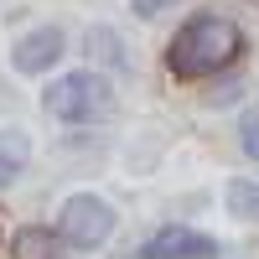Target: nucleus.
Here are the masks:
<instances>
[{
	"instance_id": "obj_1",
	"label": "nucleus",
	"mask_w": 259,
	"mask_h": 259,
	"mask_svg": "<svg viewBox=\"0 0 259 259\" xmlns=\"http://www.w3.org/2000/svg\"><path fill=\"white\" fill-rule=\"evenodd\" d=\"M233 57H239V26L228 16H192L171 36V52H166L177 78H207V73L228 68Z\"/></svg>"
},
{
	"instance_id": "obj_2",
	"label": "nucleus",
	"mask_w": 259,
	"mask_h": 259,
	"mask_svg": "<svg viewBox=\"0 0 259 259\" xmlns=\"http://www.w3.org/2000/svg\"><path fill=\"white\" fill-rule=\"evenodd\" d=\"M114 233V207L104 202V197H94V192H78V197H68L62 202V212H57V239L62 244H73V249H94V244H104Z\"/></svg>"
},
{
	"instance_id": "obj_3",
	"label": "nucleus",
	"mask_w": 259,
	"mask_h": 259,
	"mask_svg": "<svg viewBox=\"0 0 259 259\" xmlns=\"http://www.w3.org/2000/svg\"><path fill=\"white\" fill-rule=\"evenodd\" d=\"M104 109H109V83L99 73H68L47 89V114L68 119V124H83V119H94Z\"/></svg>"
},
{
	"instance_id": "obj_4",
	"label": "nucleus",
	"mask_w": 259,
	"mask_h": 259,
	"mask_svg": "<svg viewBox=\"0 0 259 259\" xmlns=\"http://www.w3.org/2000/svg\"><path fill=\"white\" fill-rule=\"evenodd\" d=\"M57 57H62V31H57V26H36V31H26V36L16 41V52H11L16 73H41V68H52Z\"/></svg>"
},
{
	"instance_id": "obj_5",
	"label": "nucleus",
	"mask_w": 259,
	"mask_h": 259,
	"mask_svg": "<svg viewBox=\"0 0 259 259\" xmlns=\"http://www.w3.org/2000/svg\"><path fill=\"white\" fill-rule=\"evenodd\" d=\"M218 254V244L202 239V233H192V228H166L156 244H150L145 259H212Z\"/></svg>"
},
{
	"instance_id": "obj_6",
	"label": "nucleus",
	"mask_w": 259,
	"mask_h": 259,
	"mask_svg": "<svg viewBox=\"0 0 259 259\" xmlns=\"http://www.w3.org/2000/svg\"><path fill=\"white\" fill-rule=\"evenodd\" d=\"M26 156H31L26 135H21V130H0V182H11L16 171L26 166Z\"/></svg>"
},
{
	"instance_id": "obj_7",
	"label": "nucleus",
	"mask_w": 259,
	"mask_h": 259,
	"mask_svg": "<svg viewBox=\"0 0 259 259\" xmlns=\"http://www.w3.org/2000/svg\"><path fill=\"white\" fill-rule=\"evenodd\" d=\"M228 212L244 223H259V182H228Z\"/></svg>"
},
{
	"instance_id": "obj_8",
	"label": "nucleus",
	"mask_w": 259,
	"mask_h": 259,
	"mask_svg": "<svg viewBox=\"0 0 259 259\" xmlns=\"http://www.w3.org/2000/svg\"><path fill=\"white\" fill-rule=\"evenodd\" d=\"M16 259H62V249L52 244L47 228H26V233H16Z\"/></svg>"
},
{
	"instance_id": "obj_9",
	"label": "nucleus",
	"mask_w": 259,
	"mask_h": 259,
	"mask_svg": "<svg viewBox=\"0 0 259 259\" xmlns=\"http://www.w3.org/2000/svg\"><path fill=\"white\" fill-rule=\"evenodd\" d=\"M239 140H244V150L259 161V109H249L244 114V124H239Z\"/></svg>"
},
{
	"instance_id": "obj_10",
	"label": "nucleus",
	"mask_w": 259,
	"mask_h": 259,
	"mask_svg": "<svg viewBox=\"0 0 259 259\" xmlns=\"http://www.w3.org/2000/svg\"><path fill=\"white\" fill-rule=\"evenodd\" d=\"M161 6H171V0H135V16H156Z\"/></svg>"
}]
</instances>
